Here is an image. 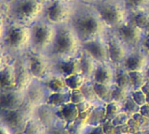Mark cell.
Listing matches in <instances>:
<instances>
[{
    "label": "cell",
    "instance_id": "d4e9b609",
    "mask_svg": "<svg viewBox=\"0 0 149 134\" xmlns=\"http://www.w3.org/2000/svg\"><path fill=\"white\" fill-rule=\"evenodd\" d=\"M129 76L132 90H141L142 86L147 81L144 71H129Z\"/></svg>",
    "mask_w": 149,
    "mask_h": 134
},
{
    "label": "cell",
    "instance_id": "74e56055",
    "mask_svg": "<svg viewBox=\"0 0 149 134\" xmlns=\"http://www.w3.org/2000/svg\"><path fill=\"white\" fill-rule=\"evenodd\" d=\"M127 124H128L129 131H130L131 134H133V133H135V132H137L139 131H142L141 126L139 125V124L132 117H131V118L127 122Z\"/></svg>",
    "mask_w": 149,
    "mask_h": 134
},
{
    "label": "cell",
    "instance_id": "5bb4252c",
    "mask_svg": "<svg viewBox=\"0 0 149 134\" xmlns=\"http://www.w3.org/2000/svg\"><path fill=\"white\" fill-rule=\"evenodd\" d=\"M52 66L55 72L59 73V75L62 76L63 77L82 73L79 55L68 59L52 60Z\"/></svg>",
    "mask_w": 149,
    "mask_h": 134
},
{
    "label": "cell",
    "instance_id": "d590c367",
    "mask_svg": "<svg viewBox=\"0 0 149 134\" xmlns=\"http://www.w3.org/2000/svg\"><path fill=\"white\" fill-rule=\"evenodd\" d=\"M104 134H116V126L113 124L112 121L105 120L102 124Z\"/></svg>",
    "mask_w": 149,
    "mask_h": 134
},
{
    "label": "cell",
    "instance_id": "9c48e42d",
    "mask_svg": "<svg viewBox=\"0 0 149 134\" xmlns=\"http://www.w3.org/2000/svg\"><path fill=\"white\" fill-rule=\"evenodd\" d=\"M115 34L131 49L139 47L145 32L133 25L127 18L115 30Z\"/></svg>",
    "mask_w": 149,
    "mask_h": 134
},
{
    "label": "cell",
    "instance_id": "4dcf8cb0",
    "mask_svg": "<svg viewBox=\"0 0 149 134\" xmlns=\"http://www.w3.org/2000/svg\"><path fill=\"white\" fill-rule=\"evenodd\" d=\"M80 90L84 93L86 100H88V101H90V102H91L93 103L99 100L97 96L95 93L94 87H93V83H87L86 82Z\"/></svg>",
    "mask_w": 149,
    "mask_h": 134
},
{
    "label": "cell",
    "instance_id": "4316f807",
    "mask_svg": "<svg viewBox=\"0 0 149 134\" xmlns=\"http://www.w3.org/2000/svg\"><path fill=\"white\" fill-rule=\"evenodd\" d=\"M128 12L149 6V0H122Z\"/></svg>",
    "mask_w": 149,
    "mask_h": 134
},
{
    "label": "cell",
    "instance_id": "b9f144b4",
    "mask_svg": "<svg viewBox=\"0 0 149 134\" xmlns=\"http://www.w3.org/2000/svg\"><path fill=\"white\" fill-rule=\"evenodd\" d=\"M87 134H104L102 124L97 126H92V128L88 131Z\"/></svg>",
    "mask_w": 149,
    "mask_h": 134
},
{
    "label": "cell",
    "instance_id": "e575fe53",
    "mask_svg": "<svg viewBox=\"0 0 149 134\" xmlns=\"http://www.w3.org/2000/svg\"><path fill=\"white\" fill-rule=\"evenodd\" d=\"M132 117L139 124V125L141 126V129H142V130H144V129L149 127V118L144 117V116L141 115L139 112L135 113V114L132 115Z\"/></svg>",
    "mask_w": 149,
    "mask_h": 134
},
{
    "label": "cell",
    "instance_id": "ba28073f",
    "mask_svg": "<svg viewBox=\"0 0 149 134\" xmlns=\"http://www.w3.org/2000/svg\"><path fill=\"white\" fill-rule=\"evenodd\" d=\"M30 117L31 109L26 106L0 111V121L14 132L23 131Z\"/></svg>",
    "mask_w": 149,
    "mask_h": 134
},
{
    "label": "cell",
    "instance_id": "ac0fdd59",
    "mask_svg": "<svg viewBox=\"0 0 149 134\" xmlns=\"http://www.w3.org/2000/svg\"><path fill=\"white\" fill-rule=\"evenodd\" d=\"M69 102L70 90H68L63 92H47L43 103L52 109H56L57 107Z\"/></svg>",
    "mask_w": 149,
    "mask_h": 134
},
{
    "label": "cell",
    "instance_id": "f35d334b",
    "mask_svg": "<svg viewBox=\"0 0 149 134\" xmlns=\"http://www.w3.org/2000/svg\"><path fill=\"white\" fill-rule=\"evenodd\" d=\"M139 47L149 56V33H145V35L142 39Z\"/></svg>",
    "mask_w": 149,
    "mask_h": 134
},
{
    "label": "cell",
    "instance_id": "30bf717a",
    "mask_svg": "<svg viewBox=\"0 0 149 134\" xmlns=\"http://www.w3.org/2000/svg\"><path fill=\"white\" fill-rule=\"evenodd\" d=\"M105 36L95 38L83 42L82 48L85 50L97 63H104L109 61L107 39Z\"/></svg>",
    "mask_w": 149,
    "mask_h": 134
},
{
    "label": "cell",
    "instance_id": "4fadbf2b",
    "mask_svg": "<svg viewBox=\"0 0 149 134\" xmlns=\"http://www.w3.org/2000/svg\"><path fill=\"white\" fill-rule=\"evenodd\" d=\"M26 106L24 95L20 89L0 91V111Z\"/></svg>",
    "mask_w": 149,
    "mask_h": 134
},
{
    "label": "cell",
    "instance_id": "60d3db41",
    "mask_svg": "<svg viewBox=\"0 0 149 134\" xmlns=\"http://www.w3.org/2000/svg\"><path fill=\"white\" fill-rule=\"evenodd\" d=\"M15 132L6 125L3 122L0 121V134H14Z\"/></svg>",
    "mask_w": 149,
    "mask_h": 134
},
{
    "label": "cell",
    "instance_id": "d6a6232c",
    "mask_svg": "<svg viewBox=\"0 0 149 134\" xmlns=\"http://www.w3.org/2000/svg\"><path fill=\"white\" fill-rule=\"evenodd\" d=\"M84 100H86V99H85V97L81 90H70V102L71 103H73L74 104H78Z\"/></svg>",
    "mask_w": 149,
    "mask_h": 134
},
{
    "label": "cell",
    "instance_id": "44dd1931",
    "mask_svg": "<svg viewBox=\"0 0 149 134\" xmlns=\"http://www.w3.org/2000/svg\"><path fill=\"white\" fill-rule=\"evenodd\" d=\"M114 83L128 91L130 89H132L129 71H127L122 65H118L115 69Z\"/></svg>",
    "mask_w": 149,
    "mask_h": 134
},
{
    "label": "cell",
    "instance_id": "7c38bea8",
    "mask_svg": "<svg viewBox=\"0 0 149 134\" xmlns=\"http://www.w3.org/2000/svg\"><path fill=\"white\" fill-rule=\"evenodd\" d=\"M149 56L140 48L131 49L121 64L127 71H145L148 66Z\"/></svg>",
    "mask_w": 149,
    "mask_h": 134
},
{
    "label": "cell",
    "instance_id": "ab89813d",
    "mask_svg": "<svg viewBox=\"0 0 149 134\" xmlns=\"http://www.w3.org/2000/svg\"><path fill=\"white\" fill-rule=\"evenodd\" d=\"M125 133H130L127 124L116 126V134H125Z\"/></svg>",
    "mask_w": 149,
    "mask_h": 134
},
{
    "label": "cell",
    "instance_id": "db71d44e",
    "mask_svg": "<svg viewBox=\"0 0 149 134\" xmlns=\"http://www.w3.org/2000/svg\"><path fill=\"white\" fill-rule=\"evenodd\" d=\"M39 134H43V133H42V132H40V133H39Z\"/></svg>",
    "mask_w": 149,
    "mask_h": 134
},
{
    "label": "cell",
    "instance_id": "cb8c5ba5",
    "mask_svg": "<svg viewBox=\"0 0 149 134\" xmlns=\"http://www.w3.org/2000/svg\"><path fill=\"white\" fill-rule=\"evenodd\" d=\"M85 79L86 77L82 73H79V74H74V75L65 77V82L69 90H80L84 86V84L86 83Z\"/></svg>",
    "mask_w": 149,
    "mask_h": 134
},
{
    "label": "cell",
    "instance_id": "ffe728a7",
    "mask_svg": "<svg viewBox=\"0 0 149 134\" xmlns=\"http://www.w3.org/2000/svg\"><path fill=\"white\" fill-rule=\"evenodd\" d=\"M129 20L144 32L149 24V6L129 12Z\"/></svg>",
    "mask_w": 149,
    "mask_h": 134
},
{
    "label": "cell",
    "instance_id": "f6af8a7d",
    "mask_svg": "<svg viewBox=\"0 0 149 134\" xmlns=\"http://www.w3.org/2000/svg\"><path fill=\"white\" fill-rule=\"evenodd\" d=\"M141 90L146 95V97H149V81L146 82V83L142 86Z\"/></svg>",
    "mask_w": 149,
    "mask_h": 134
},
{
    "label": "cell",
    "instance_id": "6da1fadb",
    "mask_svg": "<svg viewBox=\"0 0 149 134\" xmlns=\"http://www.w3.org/2000/svg\"><path fill=\"white\" fill-rule=\"evenodd\" d=\"M30 27L6 19L0 37V49L11 58H19L30 49Z\"/></svg>",
    "mask_w": 149,
    "mask_h": 134
},
{
    "label": "cell",
    "instance_id": "277c9868",
    "mask_svg": "<svg viewBox=\"0 0 149 134\" xmlns=\"http://www.w3.org/2000/svg\"><path fill=\"white\" fill-rule=\"evenodd\" d=\"M29 27L31 36L29 50L47 55L56 37L57 26L41 18Z\"/></svg>",
    "mask_w": 149,
    "mask_h": 134
},
{
    "label": "cell",
    "instance_id": "e0dca14e",
    "mask_svg": "<svg viewBox=\"0 0 149 134\" xmlns=\"http://www.w3.org/2000/svg\"><path fill=\"white\" fill-rule=\"evenodd\" d=\"M47 92H63L69 90L66 85L65 77L61 75H52L41 81Z\"/></svg>",
    "mask_w": 149,
    "mask_h": 134
},
{
    "label": "cell",
    "instance_id": "2e32d148",
    "mask_svg": "<svg viewBox=\"0 0 149 134\" xmlns=\"http://www.w3.org/2000/svg\"><path fill=\"white\" fill-rule=\"evenodd\" d=\"M54 115L61 121L66 122L68 124L73 123L78 117L79 110L77 105L71 102L64 103L55 109Z\"/></svg>",
    "mask_w": 149,
    "mask_h": 134
},
{
    "label": "cell",
    "instance_id": "3957f363",
    "mask_svg": "<svg viewBox=\"0 0 149 134\" xmlns=\"http://www.w3.org/2000/svg\"><path fill=\"white\" fill-rule=\"evenodd\" d=\"M82 40L69 23L58 26L54 42L47 56L52 60L77 56L82 50Z\"/></svg>",
    "mask_w": 149,
    "mask_h": 134
},
{
    "label": "cell",
    "instance_id": "f5cc1de1",
    "mask_svg": "<svg viewBox=\"0 0 149 134\" xmlns=\"http://www.w3.org/2000/svg\"><path fill=\"white\" fill-rule=\"evenodd\" d=\"M146 103L149 104V97H147V98H146Z\"/></svg>",
    "mask_w": 149,
    "mask_h": 134
},
{
    "label": "cell",
    "instance_id": "9f6ffc18",
    "mask_svg": "<svg viewBox=\"0 0 149 134\" xmlns=\"http://www.w3.org/2000/svg\"><path fill=\"white\" fill-rule=\"evenodd\" d=\"M46 1H47V0H46Z\"/></svg>",
    "mask_w": 149,
    "mask_h": 134
},
{
    "label": "cell",
    "instance_id": "11a10c76",
    "mask_svg": "<svg viewBox=\"0 0 149 134\" xmlns=\"http://www.w3.org/2000/svg\"><path fill=\"white\" fill-rule=\"evenodd\" d=\"M125 134H131V133H125Z\"/></svg>",
    "mask_w": 149,
    "mask_h": 134
},
{
    "label": "cell",
    "instance_id": "bcb514c9",
    "mask_svg": "<svg viewBox=\"0 0 149 134\" xmlns=\"http://www.w3.org/2000/svg\"><path fill=\"white\" fill-rule=\"evenodd\" d=\"M80 1H82V2H84V3H86V4H89V5H91V4H98V3H100L102 0H80Z\"/></svg>",
    "mask_w": 149,
    "mask_h": 134
},
{
    "label": "cell",
    "instance_id": "681fc988",
    "mask_svg": "<svg viewBox=\"0 0 149 134\" xmlns=\"http://www.w3.org/2000/svg\"><path fill=\"white\" fill-rule=\"evenodd\" d=\"M145 33H149V24H148V26H146V30H145Z\"/></svg>",
    "mask_w": 149,
    "mask_h": 134
},
{
    "label": "cell",
    "instance_id": "7a4b0ae2",
    "mask_svg": "<svg viewBox=\"0 0 149 134\" xmlns=\"http://www.w3.org/2000/svg\"><path fill=\"white\" fill-rule=\"evenodd\" d=\"M74 12L69 25L82 40V43L98 37L106 36L108 27L99 16L96 8L85 7Z\"/></svg>",
    "mask_w": 149,
    "mask_h": 134
},
{
    "label": "cell",
    "instance_id": "9a60e30c",
    "mask_svg": "<svg viewBox=\"0 0 149 134\" xmlns=\"http://www.w3.org/2000/svg\"><path fill=\"white\" fill-rule=\"evenodd\" d=\"M114 76L115 70H113L109 62L97 63L93 75V80L95 83L111 85L112 83H114Z\"/></svg>",
    "mask_w": 149,
    "mask_h": 134
},
{
    "label": "cell",
    "instance_id": "484cf974",
    "mask_svg": "<svg viewBox=\"0 0 149 134\" xmlns=\"http://www.w3.org/2000/svg\"><path fill=\"white\" fill-rule=\"evenodd\" d=\"M105 120L112 121L121 111H122V103L111 101L105 103Z\"/></svg>",
    "mask_w": 149,
    "mask_h": 134
},
{
    "label": "cell",
    "instance_id": "d6986e66",
    "mask_svg": "<svg viewBox=\"0 0 149 134\" xmlns=\"http://www.w3.org/2000/svg\"><path fill=\"white\" fill-rule=\"evenodd\" d=\"M79 59L82 74L86 78H90L91 76L93 77L94 72L97 66V62L83 48L79 53Z\"/></svg>",
    "mask_w": 149,
    "mask_h": 134
},
{
    "label": "cell",
    "instance_id": "1f68e13d",
    "mask_svg": "<svg viewBox=\"0 0 149 134\" xmlns=\"http://www.w3.org/2000/svg\"><path fill=\"white\" fill-rule=\"evenodd\" d=\"M131 97H132V99L135 101V103L139 105L142 106L144 104L146 103V95L141 90H132Z\"/></svg>",
    "mask_w": 149,
    "mask_h": 134
},
{
    "label": "cell",
    "instance_id": "83f0119b",
    "mask_svg": "<svg viewBox=\"0 0 149 134\" xmlns=\"http://www.w3.org/2000/svg\"><path fill=\"white\" fill-rule=\"evenodd\" d=\"M139 108L140 106L135 103L131 96H128L127 98L122 103V111L127 113L131 117L135 113H138L139 111Z\"/></svg>",
    "mask_w": 149,
    "mask_h": 134
},
{
    "label": "cell",
    "instance_id": "8992f818",
    "mask_svg": "<svg viewBox=\"0 0 149 134\" xmlns=\"http://www.w3.org/2000/svg\"><path fill=\"white\" fill-rule=\"evenodd\" d=\"M77 9L69 0H47L42 18L56 26L68 24Z\"/></svg>",
    "mask_w": 149,
    "mask_h": 134
},
{
    "label": "cell",
    "instance_id": "7dc6e473",
    "mask_svg": "<svg viewBox=\"0 0 149 134\" xmlns=\"http://www.w3.org/2000/svg\"><path fill=\"white\" fill-rule=\"evenodd\" d=\"M144 73H145V76H146V80H147V81H149V65H148V66L146 67V69H145Z\"/></svg>",
    "mask_w": 149,
    "mask_h": 134
},
{
    "label": "cell",
    "instance_id": "603a6c76",
    "mask_svg": "<svg viewBox=\"0 0 149 134\" xmlns=\"http://www.w3.org/2000/svg\"><path fill=\"white\" fill-rule=\"evenodd\" d=\"M93 87L98 99L105 103L111 102V85L93 82Z\"/></svg>",
    "mask_w": 149,
    "mask_h": 134
},
{
    "label": "cell",
    "instance_id": "836d02e7",
    "mask_svg": "<svg viewBox=\"0 0 149 134\" xmlns=\"http://www.w3.org/2000/svg\"><path fill=\"white\" fill-rule=\"evenodd\" d=\"M131 118V116L128 115L127 113L124 112V111H121L113 120H112V123L115 126H118V125H121V124H127V122L129 121V119Z\"/></svg>",
    "mask_w": 149,
    "mask_h": 134
},
{
    "label": "cell",
    "instance_id": "8fae6325",
    "mask_svg": "<svg viewBox=\"0 0 149 134\" xmlns=\"http://www.w3.org/2000/svg\"><path fill=\"white\" fill-rule=\"evenodd\" d=\"M107 45L110 63L116 66L121 65L131 51V48H129L115 33L107 35Z\"/></svg>",
    "mask_w": 149,
    "mask_h": 134
},
{
    "label": "cell",
    "instance_id": "f907efd6",
    "mask_svg": "<svg viewBox=\"0 0 149 134\" xmlns=\"http://www.w3.org/2000/svg\"><path fill=\"white\" fill-rule=\"evenodd\" d=\"M14 134H26L23 131H17V132H15Z\"/></svg>",
    "mask_w": 149,
    "mask_h": 134
},
{
    "label": "cell",
    "instance_id": "8d00e7d4",
    "mask_svg": "<svg viewBox=\"0 0 149 134\" xmlns=\"http://www.w3.org/2000/svg\"><path fill=\"white\" fill-rule=\"evenodd\" d=\"M77 105L79 113H84V112L90 111L94 107V103L88 101V100H84V101H83L82 103H78Z\"/></svg>",
    "mask_w": 149,
    "mask_h": 134
},
{
    "label": "cell",
    "instance_id": "52a82bcc",
    "mask_svg": "<svg viewBox=\"0 0 149 134\" xmlns=\"http://www.w3.org/2000/svg\"><path fill=\"white\" fill-rule=\"evenodd\" d=\"M96 9L108 29L115 30L127 19L129 12L122 0H102Z\"/></svg>",
    "mask_w": 149,
    "mask_h": 134
},
{
    "label": "cell",
    "instance_id": "c3c4849f",
    "mask_svg": "<svg viewBox=\"0 0 149 134\" xmlns=\"http://www.w3.org/2000/svg\"><path fill=\"white\" fill-rule=\"evenodd\" d=\"M142 131H143L144 134H149V127H147V128L142 130Z\"/></svg>",
    "mask_w": 149,
    "mask_h": 134
},
{
    "label": "cell",
    "instance_id": "ee69618b",
    "mask_svg": "<svg viewBox=\"0 0 149 134\" xmlns=\"http://www.w3.org/2000/svg\"><path fill=\"white\" fill-rule=\"evenodd\" d=\"M47 134H68V132H64V131L58 128H52L47 131Z\"/></svg>",
    "mask_w": 149,
    "mask_h": 134
},
{
    "label": "cell",
    "instance_id": "816d5d0a",
    "mask_svg": "<svg viewBox=\"0 0 149 134\" xmlns=\"http://www.w3.org/2000/svg\"><path fill=\"white\" fill-rule=\"evenodd\" d=\"M133 134H144V133H143L142 131H137V132H135V133H133Z\"/></svg>",
    "mask_w": 149,
    "mask_h": 134
},
{
    "label": "cell",
    "instance_id": "7402d4cb",
    "mask_svg": "<svg viewBox=\"0 0 149 134\" xmlns=\"http://www.w3.org/2000/svg\"><path fill=\"white\" fill-rule=\"evenodd\" d=\"M104 121H105V106L94 105L87 119V124L91 126H97L103 124Z\"/></svg>",
    "mask_w": 149,
    "mask_h": 134
},
{
    "label": "cell",
    "instance_id": "7bdbcfd3",
    "mask_svg": "<svg viewBox=\"0 0 149 134\" xmlns=\"http://www.w3.org/2000/svg\"><path fill=\"white\" fill-rule=\"evenodd\" d=\"M141 115H143L144 117L149 118V104L146 103V104L140 106L139 108V111Z\"/></svg>",
    "mask_w": 149,
    "mask_h": 134
},
{
    "label": "cell",
    "instance_id": "f1b7e54d",
    "mask_svg": "<svg viewBox=\"0 0 149 134\" xmlns=\"http://www.w3.org/2000/svg\"><path fill=\"white\" fill-rule=\"evenodd\" d=\"M128 90L118 87L117 84H111V99L112 101L122 103L128 97Z\"/></svg>",
    "mask_w": 149,
    "mask_h": 134
},
{
    "label": "cell",
    "instance_id": "f546056e",
    "mask_svg": "<svg viewBox=\"0 0 149 134\" xmlns=\"http://www.w3.org/2000/svg\"><path fill=\"white\" fill-rule=\"evenodd\" d=\"M87 124L78 118H77L73 123L68 124L67 126L68 134H84V127Z\"/></svg>",
    "mask_w": 149,
    "mask_h": 134
},
{
    "label": "cell",
    "instance_id": "5b68a950",
    "mask_svg": "<svg viewBox=\"0 0 149 134\" xmlns=\"http://www.w3.org/2000/svg\"><path fill=\"white\" fill-rule=\"evenodd\" d=\"M19 59L30 79L43 81L50 76L48 71L52 60L47 55L28 50Z\"/></svg>",
    "mask_w": 149,
    "mask_h": 134
}]
</instances>
